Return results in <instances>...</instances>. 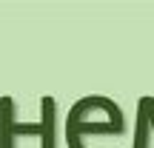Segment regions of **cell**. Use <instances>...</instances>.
Returning a JSON list of instances; mask_svg holds the SVG:
<instances>
[{
	"instance_id": "obj_1",
	"label": "cell",
	"mask_w": 154,
	"mask_h": 148,
	"mask_svg": "<svg viewBox=\"0 0 154 148\" xmlns=\"http://www.w3.org/2000/svg\"><path fill=\"white\" fill-rule=\"evenodd\" d=\"M20 137H37L40 148H57V100L40 97V122H17L14 97H0V148H17Z\"/></svg>"
},
{
	"instance_id": "obj_2",
	"label": "cell",
	"mask_w": 154,
	"mask_h": 148,
	"mask_svg": "<svg viewBox=\"0 0 154 148\" xmlns=\"http://www.w3.org/2000/svg\"><path fill=\"white\" fill-rule=\"evenodd\" d=\"M88 111H106V114H109V122H114V125L120 122V125L126 128V114H123V108H120L111 97H106V94H88V97H80L72 108H69L66 125L83 122V117H86Z\"/></svg>"
},
{
	"instance_id": "obj_3",
	"label": "cell",
	"mask_w": 154,
	"mask_h": 148,
	"mask_svg": "<svg viewBox=\"0 0 154 148\" xmlns=\"http://www.w3.org/2000/svg\"><path fill=\"white\" fill-rule=\"evenodd\" d=\"M66 145L69 148H86L83 137H77V134H72V131H66Z\"/></svg>"
}]
</instances>
